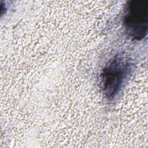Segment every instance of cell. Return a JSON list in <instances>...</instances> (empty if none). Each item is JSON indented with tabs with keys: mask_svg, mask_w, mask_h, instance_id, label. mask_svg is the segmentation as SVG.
Masks as SVG:
<instances>
[{
	"mask_svg": "<svg viewBox=\"0 0 148 148\" xmlns=\"http://www.w3.org/2000/svg\"><path fill=\"white\" fill-rule=\"evenodd\" d=\"M132 69V62L124 54H117L106 63L101 73V83L108 99L113 100L117 97Z\"/></svg>",
	"mask_w": 148,
	"mask_h": 148,
	"instance_id": "6da1fadb",
	"label": "cell"
},
{
	"mask_svg": "<svg viewBox=\"0 0 148 148\" xmlns=\"http://www.w3.org/2000/svg\"><path fill=\"white\" fill-rule=\"evenodd\" d=\"M123 24L125 33L133 39L140 40L148 32V0H131L124 7Z\"/></svg>",
	"mask_w": 148,
	"mask_h": 148,
	"instance_id": "7a4b0ae2",
	"label": "cell"
}]
</instances>
